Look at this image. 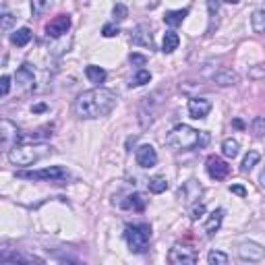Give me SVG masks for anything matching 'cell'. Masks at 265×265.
Wrapping results in <instances>:
<instances>
[{
	"instance_id": "obj_1",
	"label": "cell",
	"mask_w": 265,
	"mask_h": 265,
	"mask_svg": "<svg viewBox=\"0 0 265 265\" xmlns=\"http://www.w3.org/2000/svg\"><path fill=\"white\" fill-rule=\"evenodd\" d=\"M116 94L106 87H96L83 91L81 96L75 100V112L79 118L85 120H94V118H102L108 116V114L116 106Z\"/></svg>"
},
{
	"instance_id": "obj_2",
	"label": "cell",
	"mask_w": 265,
	"mask_h": 265,
	"mask_svg": "<svg viewBox=\"0 0 265 265\" xmlns=\"http://www.w3.org/2000/svg\"><path fill=\"white\" fill-rule=\"evenodd\" d=\"M207 141H210V135L199 133L197 129H193V126H189V124L174 126L166 137V143L174 149V152H189V149L205 145Z\"/></svg>"
},
{
	"instance_id": "obj_3",
	"label": "cell",
	"mask_w": 265,
	"mask_h": 265,
	"mask_svg": "<svg viewBox=\"0 0 265 265\" xmlns=\"http://www.w3.org/2000/svg\"><path fill=\"white\" fill-rule=\"evenodd\" d=\"M52 147L44 143H33V145H15L8 149V162L13 166H31L44 156H48Z\"/></svg>"
},
{
	"instance_id": "obj_4",
	"label": "cell",
	"mask_w": 265,
	"mask_h": 265,
	"mask_svg": "<svg viewBox=\"0 0 265 265\" xmlns=\"http://www.w3.org/2000/svg\"><path fill=\"white\" fill-rule=\"evenodd\" d=\"M124 238L133 253H143L152 238V226L149 224H129L124 228Z\"/></svg>"
},
{
	"instance_id": "obj_5",
	"label": "cell",
	"mask_w": 265,
	"mask_h": 265,
	"mask_svg": "<svg viewBox=\"0 0 265 265\" xmlns=\"http://www.w3.org/2000/svg\"><path fill=\"white\" fill-rule=\"evenodd\" d=\"M19 178L25 180H48V182H60L68 178V172L62 166H50L42 170H31V172H17Z\"/></svg>"
},
{
	"instance_id": "obj_6",
	"label": "cell",
	"mask_w": 265,
	"mask_h": 265,
	"mask_svg": "<svg viewBox=\"0 0 265 265\" xmlns=\"http://www.w3.org/2000/svg\"><path fill=\"white\" fill-rule=\"evenodd\" d=\"M207 174H210L213 180H224L228 176V172H230V166L224 162L222 158H217V156H210L207 158Z\"/></svg>"
},
{
	"instance_id": "obj_7",
	"label": "cell",
	"mask_w": 265,
	"mask_h": 265,
	"mask_svg": "<svg viewBox=\"0 0 265 265\" xmlns=\"http://www.w3.org/2000/svg\"><path fill=\"white\" fill-rule=\"evenodd\" d=\"M68 27H71V17L68 15H58V17H54L48 25H46V36L48 38H60L68 31Z\"/></svg>"
},
{
	"instance_id": "obj_8",
	"label": "cell",
	"mask_w": 265,
	"mask_h": 265,
	"mask_svg": "<svg viewBox=\"0 0 265 265\" xmlns=\"http://www.w3.org/2000/svg\"><path fill=\"white\" fill-rule=\"evenodd\" d=\"M168 261L172 265H195L197 263V255L189 249H182V247H174L170 251L168 255Z\"/></svg>"
},
{
	"instance_id": "obj_9",
	"label": "cell",
	"mask_w": 265,
	"mask_h": 265,
	"mask_svg": "<svg viewBox=\"0 0 265 265\" xmlns=\"http://www.w3.org/2000/svg\"><path fill=\"white\" fill-rule=\"evenodd\" d=\"M210 110H212V102L210 100H205V98H191L189 100V114H191V118L201 120V118H205L207 114H210Z\"/></svg>"
},
{
	"instance_id": "obj_10",
	"label": "cell",
	"mask_w": 265,
	"mask_h": 265,
	"mask_svg": "<svg viewBox=\"0 0 265 265\" xmlns=\"http://www.w3.org/2000/svg\"><path fill=\"white\" fill-rule=\"evenodd\" d=\"M137 164H139L141 168H154L158 164V154H156V149L152 145H139L137 147Z\"/></svg>"
},
{
	"instance_id": "obj_11",
	"label": "cell",
	"mask_w": 265,
	"mask_h": 265,
	"mask_svg": "<svg viewBox=\"0 0 265 265\" xmlns=\"http://www.w3.org/2000/svg\"><path fill=\"white\" fill-rule=\"evenodd\" d=\"M0 137H2V149H8L13 147V139L15 141H19V131H17V126L10 122V120H6V118H2V122H0Z\"/></svg>"
},
{
	"instance_id": "obj_12",
	"label": "cell",
	"mask_w": 265,
	"mask_h": 265,
	"mask_svg": "<svg viewBox=\"0 0 265 265\" xmlns=\"http://www.w3.org/2000/svg\"><path fill=\"white\" fill-rule=\"evenodd\" d=\"M263 253L265 251L259 245H255V243H245V245H240V249H238V255L243 257V259H249V261L263 259Z\"/></svg>"
},
{
	"instance_id": "obj_13",
	"label": "cell",
	"mask_w": 265,
	"mask_h": 265,
	"mask_svg": "<svg viewBox=\"0 0 265 265\" xmlns=\"http://www.w3.org/2000/svg\"><path fill=\"white\" fill-rule=\"evenodd\" d=\"M15 79H17V83H19L23 89H31V87H33V68H31L29 64H21V66L17 68Z\"/></svg>"
},
{
	"instance_id": "obj_14",
	"label": "cell",
	"mask_w": 265,
	"mask_h": 265,
	"mask_svg": "<svg viewBox=\"0 0 265 265\" xmlns=\"http://www.w3.org/2000/svg\"><path fill=\"white\" fill-rule=\"evenodd\" d=\"M213 81L220 85V87H230V85H236L238 83V75L232 71V68H222L220 73L213 75Z\"/></svg>"
},
{
	"instance_id": "obj_15",
	"label": "cell",
	"mask_w": 265,
	"mask_h": 265,
	"mask_svg": "<svg viewBox=\"0 0 265 265\" xmlns=\"http://www.w3.org/2000/svg\"><path fill=\"white\" fill-rule=\"evenodd\" d=\"M133 44L137 46H145V48H152L154 46V40H152V33H149L147 25H139L135 31H133Z\"/></svg>"
},
{
	"instance_id": "obj_16",
	"label": "cell",
	"mask_w": 265,
	"mask_h": 265,
	"mask_svg": "<svg viewBox=\"0 0 265 265\" xmlns=\"http://www.w3.org/2000/svg\"><path fill=\"white\" fill-rule=\"evenodd\" d=\"M222 220H224V210H215V212L210 213V220H207V224H205V232H207V236H213V234L217 232V230H220Z\"/></svg>"
},
{
	"instance_id": "obj_17",
	"label": "cell",
	"mask_w": 265,
	"mask_h": 265,
	"mask_svg": "<svg viewBox=\"0 0 265 265\" xmlns=\"http://www.w3.org/2000/svg\"><path fill=\"white\" fill-rule=\"evenodd\" d=\"M251 27L255 33H259V36H265V6L257 8L255 13L251 15Z\"/></svg>"
},
{
	"instance_id": "obj_18",
	"label": "cell",
	"mask_w": 265,
	"mask_h": 265,
	"mask_svg": "<svg viewBox=\"0 0 265 265\" xmlns=\"http://www.w3.org/2000/svg\"><path fill=\"white\" fill-rule=\"evenodd\" d=\"M145 205H147V199L143 197L141 193H133V195H129V197H126V201H124V207H126V210H133V212H143Z\"/></svg>"
},
{
	"instance_id": "obj_19",
	"label": "cell",
	"mask_w": 265,
	"mask_h": 265,
	"mask_svg": "<svg viewBox=\"0 0 265 265\" xmlns=\"http://www.w3.org/2000/svg\"><path fill=\"white\" fill-rule=\"evenodd\" d=\"M189 15V8H180V10H168L164 15V23L170 27H178L180 23L184 21V17Z\"/></svg>"
},
{
	"instance_id": "obj_20",
	"label": "cell",
	"mask_w": 265,
	"mask_h": 265,
	"mask_svg": "<svg viewBox=\"0 0 265 265\" xmlns=\"http://www.w3.org/2000/svg\"><path fill=\"white\" fill-rule=\"evenodd\" d=\"M180 44V38L176 31H166L164 33V42H162V52L164 54H172Z\"/></svg>"
},
{
	"instance_id": "obj_21",
	"label": "cell",
	"mask_w": 265,
	"mask_h": 265,
	"mask_svg": "<svg viewBox=\"0 0 265 265\" xmlns=\"http://www.w3.org/2000/svg\"><path fill=\"white\" fill-rule=\"evenodd\" d=\"M85 75L94 85H102L104 81H106V71H104L102 66H96V64H89L85 68Z\"/></svg>"
},
{
	"instance_id": "obj_22",
	"label": "cell",
	"mask_w": 265,
	"mask_h": 265,
	"mask_svg": "<svg viewBox=\"0 0 265 265\" xmlns=\"http://www.w3.org/2000/svg\"><path fill=\"white\" fill-rule=\"evenodd\" d=\"M29 40H31V29L29 27H21L10 36V42H13L15 46H25V44H29Z\"/></svg>"
},
{
	"instance_id": "obj_23",
	"label": "cell",
	"mask_w": 265,
	"mask_h": 265,
	"mask_svg": "<svg viewBox=\"0 0 265 265\" xmlns=\"http://www.w3.org/2000/svg\"><path fill=\"white\" fill-rule=\"evenodd\" d=\"M147 189L152 191L154 195H159V193H164V191L168 189V180H166L164 176H154V178H149Z\"/></svg>"
},
{
	"instance_id": "obj_24",
	"label": "cell",
	"mask_w": 265,
	"mask_h": 265,
	"mask_svg": "<svg viewBox=\"0 0 265 265\" xmlns=\"http://www.w3.org/2000/svg\"><path fill=\"white\" fill-rule=\"evenodd\" d=\"M238 152H240V145H238L236 139H226V141L222 143V154H224L226 158L234 159V158L238 156Z\"/></svg>"
},
{
	"instance_id": "obj_25",
	"label": "cell",
	"mask_w": 265,
	"mask_h": 265,
	"mask_svg": "<svg viewBox=\"0 0 265 265\" xmlns=\"http://www.w3.org/2000/svg\"><path fill=\"white\" fill-rule=\"evenodd\" d=\"M259 159H261V156H259L257 152H249V154L245 156V159H243V164H240V170H243V172H251L253 168L257 166Z\"/></svg>"
},
{
	"instance_id": "obj_26",
	"label": "cell",
	"mask_w": 265,
	"mask_h": 265,
	"mask_svg": "<svg viewBox=\"0 0 265 265\" xmlns=\"http://www.w3.org/2000/svg\"><path fill=\"white\" fill-rule=\"evenodd\" d=\"M149 81H152V73L145 71V68H139L137 75L131 79V87H141V85H145Z\"/></svg>"
},
{
	"instance_id": "obj_27",
	"label": "cell",
	"mask_w": 265,
	"mask_h": 265,
	"mask_svg": "<svg viewBox=\"0 0 265 265\" xmlns=\"http://www.w3.org/2000/svg\"><path fill=\"white\" fill-rule=\"evenodd\" d=\"M207 261H210V265H226L228 263V255L222 251H212L210 255H207Z\"/></svg>"
},
{
	"instance_id": "obj_28",
	"label": "cell",
	"mask_w": 265,
	"mask_h": 265,
	"mask_svg": "<svg viewBox=\"0 0 265 265\" xmlns=\"http://www.w3.org/2000/svg\"><path fill=\"white\" fill-rule=\"evenodd\" d=\"M251 129H253V135H255L257 139H261V137L265 135V118L263 116H257L255 120H253Z\"/></svg>"
},
{
	"instance_id": "obj_29",
	"label": "cell",
	"mask_w": 265,
	"mask_h": 265,
	"mask_svg": "<svg viewBox=\"0 0 265 265\" xmlns=\"http://www.w3.org/2000/svg\"><path fill=\"white\" fill-rule=\"evenodd\" d=\"M112 15H114V19L116 21H124L126 17H129V8H126L124 4H114V8H112Z\"/></svg>"
},
{
	"instance_id": "obj_30",
	"label": "cell",
	"mask_w": 265,
	"mask_h": 265,
	"mask_svg": "<svg viewBox=\"0 0 265 265\" xmlns=\"http://www.w3.org/2000/svg\"><path fill=\"white\" fill-rule=\"evenodd\" d=\"M31 8H33V13L36 15H42L46 8H50V0H33Z\"/></svg>"
},
{
	"instance_id": "obj_31",
	"label": "cell",
	"mask_w": 265,
	"mask_h": 265,
	"mask_svg": "<svg viewBox=\"0 0 265 265\" xmlns=\"http://www.w3.org/2000/svg\"><path fill=\"white\" fill-rule=\"evenodd\" d=\"M118 33H120V29L116 25H112V23H108V25L102 27V36L104 38H114V36H118Z\"/></svg>"
},
{
	"instance_id": "obj_32",
	"label": "cell",
	"mask_w": 265,
	"mask_h": 265,
	"mask_svg": "<svg viewBox=\"0 0 265 265\" xmlns=\"http://www.w3.org/2000/svg\"><path fill=\"white\" fill-rule=\"evenodd\" d=\"M203 213H205V205H203V203H197V205H195L193 210H191V220H195V222L201 220Z\"/></svg>"
},
{
	"instance_id": "obj_33",
	"label": "cell",
	"mask_w": 265,
	"mask_h": 265,
	"mask_svg": "<svg viewBox=\"0 0 265 265\" xmlns=\"http://www.w3.org/2000/svg\"><path fill=\"white\" fill-rule=\"evenodd\" d=\"M131 64H133V66H139V68H141V66H145V64H147V56L133 52V54H131Z\"/></svg>"
},
{
	"instance_id": "obj_34",
	"label": "cell",
	"mask_w": 265,
	"mask_h": 265,
	"mask_svg": "<svg viewBox=\"0 0 265 265\" xmlns=\"http://www.w3.org/2000/svg\"><path fill=\"white\" fill-rule=\"evenodd\" d=\"M10 91V77L8 75H2V79H0V96H8Z\"/></svg>"
},
{
	"instance_id": "obj_35",
	"label": "cell",
	"mask_w": 265,
	"mask_h": 265,
	"mask_svg": "<svg viewBox=\"0 0 265 265\" xmlns=\"http://www.w3.org/2000/svg\"><path fill=\"white\" fill-rule=\"evenodd\" d=\"M13 21H15L13 15H10V13H4V15H2V25H0V27H2V31H8V27L13 25Z\"/></svg>"
},
{
	"instance_id": "obj_36",
	"label": "cell",
	"mask_w": 265,
	"mask_h": 265,
	"mask_svg": "<svg viewBox=\"0 0 265 265\" xmlns=\"http://www.w3.org/2000/svg\"><path fill=\"white\" fill-rule=\"evenodd\" d=\"M230 191H232L234 195H238V197H247V189L243 187V184H232Z\"/></svg>"
},
{
	"instance_id": "obj_37",
	"label": "cell",
	"mask_w": 265,
	"mask_h": 265,
	"mask_svg": "<svg viewBox=\"0 0 265 265\" xmlns=\"http://www.w3.org/2000/svg\"><path fill=\"white\" fill-rule=\"evenodd\" d=\"M207 6H210V13H212V15L217 13V0H210V2H207Z\"/></svg>"
},
{
	"instance_id": "obj_38",
	"label": "cell",
	"mask_w": 265,
	"mask_h": 265,
	"mask_svg": "<svg viewBox=\"0 0 265 265\" xmlns=\"http://www.w3.org/2000/svg\"><path fill=\"white\" fill-rule=\"evenodd\" d=\"M232 124L236 126V129H245V122L240 120V118H234V120H232Z\"/></svg>"
},
{
	"instance_id": "obj_39",
	"label": "cell",
	"mask_w": 265,
	"mask_h": 265,
	"mask_svg": "<svg viewBox=\"0 0 265 265\" xmlns=\"http://www.w3.org/2000/svg\"><path fill=\"white\" fill-rule=\"evenodd\" d=\"M259 184H261V189H265V168H263L261 176H259Z\"/></svg>"
},
{
	"instance_id": "obj_40",
	"label": "cell",
	"mask_w": 265,
	"mask_h": 265,
	"mask_svg": "<svg viewBox=\"0 0 265 265\" xmlns=\"http://www.w3.org/2000/svg\"><path fill=\"white\" fill-rule=\"evenodd\" d=\"M44 110H46L44 104H38V106H33V112H44Z\"/></svg>"
},
{
	"instance_id": "obj_41",
	"label": "cell",
	"mask_w": 265,
	"mask_h": 265,
	"mask_svg": "<svg viewBox=\"0 0 265 265\" xmlns=\"http://www.w3.org/2000/svg\"><path fill=\"white\" fill-rule=\"evenodd\" d=\"M224 2H228V4H238L240 0H224Z\"/></svg>"
}]
</instances>
